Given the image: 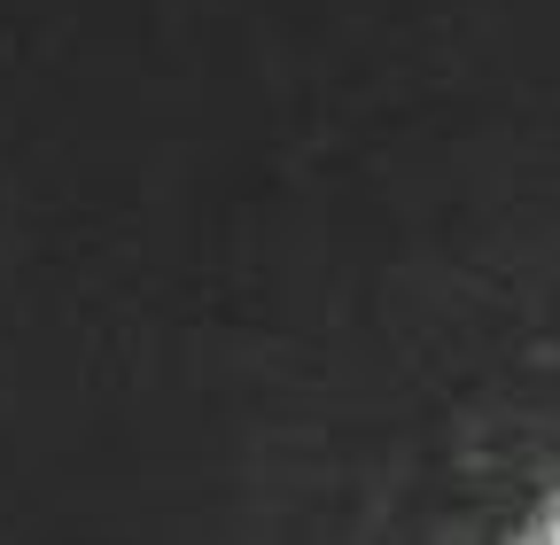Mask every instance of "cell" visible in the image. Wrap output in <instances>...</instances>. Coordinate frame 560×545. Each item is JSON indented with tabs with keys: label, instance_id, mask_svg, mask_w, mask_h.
Listing matches in <instances>:
<instances>
[{
	"label": "cell",
	"instance_id": "1",
	"mask_svg": "<svg viewBox=\"0 0 560 545\" xmlns=\"http://www.w3.org/2000/svg\"><path fill=\"white\" fill-rule=\"evenodd\" d=\"M545 545H560V530H552V537H545Z\"/></svg>",
	"mask_w": 560,
	"mask_h": 545
}]
</instances>
